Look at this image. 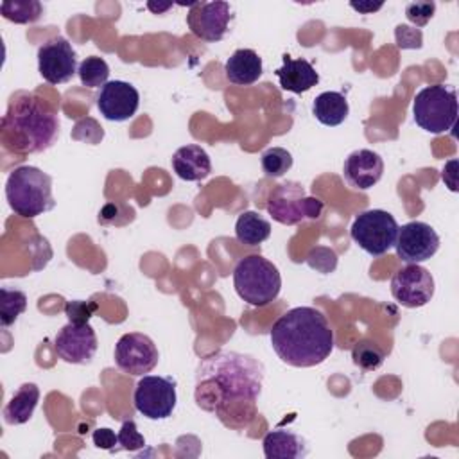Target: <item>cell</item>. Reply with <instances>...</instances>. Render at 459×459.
<instances>
[{
    "instance_id": "obj_1",
    "label": "cell",
    "mask_w": 459,
    "mask_h": 459,
    "mask_svg": "<svg viewBox=\"0 0 459 459\" xmlns=\"http://www.w3.org/2000/svg\"><path fill=\"white\" fill-rule=\"evenodd\" d=\"M264 366L255 357L219 350L201 359L195 371V402L221 412L231 402L253 405L262 393Z\"/></svg>"
},
{
    "instance_id": "obj_2",
    "label": "cell",
    "mask_w": 459,
    "mask_h": 459,
    "mask_svg": "<svg viewBox=\"0 0 459 459\" xmlns=\"http://www.w3.org/2000/svg\"><path fill=\"white\" fill-rule=\"evenodd\" d=\"M274 353L289 366L312 368L333 350V330L326 316L314 307H296L280 316L271 332Z\"/></svg>"
},
{
    "instance_id": "obj_3",
    "label": "cell",
    "mask_w": 459,
    "mask_h": 459,
    "mask_svg": "<svg viewBox=\"0 0 459 459\" xmlns=\"http://www.w3.org/2000/svg\"><path fill=\"white\" fill-rule=\"evenodd\" d=\"M59 136V115L43 99L20 91L13 95L0 124L2 145L11 152L47 151Z\"/></svg>"
},
{
    "instance_id": "obj_4",
    "label": "cell",
    "mask_w": 459,
    "mask_h": 459,
    "mask_svg": "<svg viewBox=\"0 0 459 459\" xmlns=\"http://www.w3.org/2000/svg\"><path fill=\"white\" fill-rule=\"evenodd\" d=\"M5 199L16 215L34 219L56 204L52 178L32 165L16 167L5 181Z\"/></svg>"
},
{
    "instance_id": "obj_5",
    "label": "cell",
    "mask_w": 459,
    "mask_h": 459,
    "mask_svg": "<svg viewBox=\"0 0 459 459\" xmlns=\"http://www.w3.org/2000/svg\"><path fill=\"white\" fill-rule=\"evenodd\" d=\"M233 287L242 301L251 307L273 303L281 289L278 267L262 255H249L237 262L233 269Z\"/></svg>"
},
{
    "instance_id": "obj_6",
    "label": "cell",
    "mask_w": 459,
    "mask_h": 459,
    "mask_svg": "<svg viewBox=\"0 0 459 459\" xmlns=\"http://www.w3.org/2000/svg\"><path fill=\"white\" fill-rule=\"evenodd\" d=\"M412 115L416 126L432 134L450 131L457 120L455 90L445 84H430L421 88L412 100Z\"/></svg>"
},
{
    "instance_id": "obj_7",
    "label": "cell",
    "mask_w": 459,
    "mask_h": 459,
    "mask_svg": "<svg viewBox=\"0 0 459 459\" xmlns=\"http://www.w3.org/2000/svg\"><path fill=\"white\" fill-rule=\"evenodd\" d=\"M325 204L317 197L307 195L303 185L296 181H287L278 185L267 199V212L269 215L287 226H294L305 219L316 221L321 217Z\"/></svg>"
},
{
    "instance_id": "obj_8",
    "label": "cell",
    "mask_w": 459,
    "mask_h": 459,
    "mask_svg": "<svg viewBox=\"0 0 459 459\" xmlns=\"http://www.w3.org/2000/svg\"><path fill=\"white\" fill-rule=\"evenodd\" d=\"M398 228L396 219L389 212L375 208L366 210L353 219L350 237L368 255L380 256L394 246Z\"/></svg>"
},
{
    "instance_id": "obj_9",
    "label": "cell",
    "mask_w": 459,
    "mask_h": 459,
    "mask_svg": "<svg viewBox=\"0 0 459 459\" xmlns=\"http://www.w3.org/2000/svg\"><path fill=\"white\" fill-rule=\"evenodd\" d=\"M134 409L147 420H167L178 402L176 380L170 377L143 375L133 393Z\"/></svg>"
},
{
    "instance_id": "obj_10",
    "label": "cell",
    "mask_w": 459,
    "mask_h": 459,
    "mask_svg": "<svg viewBox=\"0 0 459 459\" xmlns=\"http://www.w3.org/2000/svg\"><path fill=\"white\" fill-rule=\"evenodd\" d=\"M113 359L120 371L133 377H143L145 373L156 368L160 360V353L149 335L140 332H131V333H124L117 341Z\"/></svg>"
},
{
    "instance_id": "obj_11",
    "label": "cell",
    "mask_w": 459,
    "mask_h": 459,
    "mask_svg": "<svg viewBox=\"0 0 459 459\" xmlns=\"http://www.w3.org/2000/svg\"><path fill=\"white\" fill-rule=\"evenodd\" d=\"M434 289L430 271L420 264H407L391 280V294L405 308L427 305L434 296Z\"/></svg>"
},
{
    "instance_id": "obj_12",
    "label": "cell",
    "mask_w": 459,
    "mask_h": 459,
    "mask_svg": "<svg viewBox=\"0 0 459 459\" xmlns=\"http://www.w3.org/2000/svg\"><path fill=\"white\" fill-rule=\"evenodd\" d=\"M77 68V54L66 38L56 36L38 48V70L48 84L68 82Z\"/></svg>"
},
{
    "instance_id": "obj_13",
    "label": "cell",
    "mask_w": 459,
    "mask_h": 459,
    "mask_svg": "<svg viewBox=\"0 0 459 459\" xmlns=\"http://www.w3.org/2000/svg\"><path fill=\"white\" fill-rule=\"evenodd\" d=\"M396 255L405 264H421L430 260L439 249V235L436 230L421 221H411L398 228Z\"/></svg>"
},
{
    "instance_id": "obj_14",
    "label": "cell",
    "mask_w": 459,
    "mask_h": 459,
    "mask_svg": "<svg viewBox=\"0 0 459 459\" xmlns=\"http://www.w3.org/2000/svg\"><path fill=\"white\" fill-rule=\"evenodd\" d=\"M231 20L228 2H192L188 4L186 23L192 34L203 41L215 43L224 38Z\"/></svg>"
},
{
    "instance_id": "obj_15",
    "label": "cell",
    "mask_w": 459,
    "mask_h": 459,
    "mask_svg": "<svg viewBox=\"0 0 459 459\" xmlns=\"http://www.w3.org/2000/svg\"><path fill=\"white\" fill-rule=\"evenodd\" d=\"M97 333L88 323L65 325L54 337L57 357L68 364H88L97 351Z\"/></svg>"
},
{
    "instance_id": "obj_16",
    "label": "cell",
    "mask_w": 459,
    "mask_h": 459,
    "mask_svg": "<svg viewBox=\"0 0 459 459\" xmlns=\"http://www.w3.org/2000/svg\"><path fill=\"white\" fill-rule=\"evenodd\" d=\"M138 106L140 93L126 81H108L97 95V108L100 115L111 122H126L133 118Z\"/></svg>"
},
{
    "instance_id": "obj_17",
    "label": "cell",
    "mask_w": 459,
    "mask_h": 459,
    "mask_svg": "<svg viewBox=\"0 0 459 459\" xmlns=\"http://www.w3.org/2000/svg\"><path fill=\"white\" fill-rule=\"evenodd\" d=\"M384 174V160L371 149H357L348 154L342 165L346 183L355 190H369Z\"/></svg>"
},
{
    "instance_id": "obj_18",
    "label": "cell",
    "mask_w": 459,
    "mask_h": 459,
    "mask_svg": "<svg viewBox=\"0 0 459 459\" xmlns=\"http://www.w3.org/2000/svg\"><path fill=\"white\" fill-rule=\"evenodd\" d=\"M281 90L292 93H305L319 82V74L312 66L310 61L299 57L292 59L290 56H283V66L274 70Z\"/></svg>"
},
{
    "instance_id": "obj_19",
    "label": "cell",
    "mask_w": 459,
    "mask_h": 459,
    "mask_svg": "<svg viewBox=\"0 0 459 459\" xmlns=\"http://www.w3.org/2000/svg\"><path fill=\"white\" fill-rule=\"evenodd\" d=\"M172 169L185 181H201L210 176L212 161L208 152L199 145H183L172 156Z\"/></svg>"
},
{
    "instance_id": "obj_20",
    "label": "cell",
    "mask_w": 459,
    "mask_h": 459,
    "mask_svg": "<svg viewBox=\"0 0 459 459\" xmlns=\"http://www.w3.org/2000/svg\"><path fill=\"white\" fill-rule=\"evenodd\" d=\"M224 72L230 82L237 86H249L262 77V57L253 48H238L226 59Z\"/></svg>"
},
{
    "instance_id": "obj_21",
    "label": "cell",
    "mask_w": 459,
    "mask_h": 459,
    "mask_svg": "<svg viewBox=\"0 0 459 459\" xmlns=\"http://www.w3.org/2000/svg\"><path fill=\"white\" fill-rule=\"evenodd\" d=\"M262 446L267 459H299L308 454L307 441L292 430H269L262 439Z\"/></svg>"
},
{
    "instance_id": "obj_22",
    "label": "cell",
    "mask_w": 459,
    "mask_h": 459,
    "mask_svg": "<svg viewBox=\"0 0 459 459\" xmlns=\"http://www.w3.org/2000/svg\"><path fill=\"white\" fill-rule=\"evenodd\" d=\"M39 402V387L32 382H25L18 387V391L13 394V398L4 407V421L7 425H22L27 423Z\"/></svg>"
},
{
    "instance_id": "obj_23",
    "label": "cell",
    "mask_w": 459,
    "mask_h": 459,
    "mask_svg": "<svg viewBox=\"0 0 459 459\" xmlns=\"http://www.w3.org/2000/svg\"><path fill=\"white\" fill-rule=\"evenodd\" d=\"M350 106L341 91H323L312 102V115L323 126L335 127L348 118Z\"/></svg>"
},
{
    "instance_id": "obj_24",
    "label": "cell",
    "mask_w": 459,
    "mask_h": 459,
    "mask_svg": "<svg viewBox=\"0 0 459 459\" xmlns=\"http://www.w3.org/2000/svg\"><path fill=\"white\" fill-rule=\"evenodd\" d=\"M235 237L246 246H258L271 237V222L253 210L242 212L235 222Z\"/></svg>"
},
{
    "instance_id": "obj_25",
    "label": "cell",
    "mask_w": 459,
    "mask_h": 459,
    "mask_svg": "<svg viewBox=\"0 0 459 459\" xmlns=\"http://www.w3.org/2000/svg\"><path fill=\"white\" fill-rule=\"evenodd\" d=\"M0 13L14 23H34L43 14V5L38 0H5L0 4Z\"/></svg>"
},
{
    "instance_id": "obj_26",
    "label": "cell",
    "mask_w": 459,
    "mask_h": 459,
    "mask_svg": "<svg viewBox=\"0 0 459 459\" xmlns=\"http://www.w3.org/2000/svg\"><path fill=\"white\" fill-rule=\"evenodd\" d=\"M27 308V296L18 289L2 287L0 289V323L2 326H11L18 316Z\"/></svg>"
},
{
    "instance_id": "obj_27",
    "label": "cell",
    "mask_w": 459,
    "mask_h": 459,
    "mask_svg": "<svg viewBox=\"0 0 459 459\" xmlns=\"http://www.w3.org/2000/svg\"><path fill=\"white\" fill-rule=\"evenodd\" d=\"M79 79L82 86L86 88H102L108 82L109 77V66L108 63L99 56H90L84 61H81L77 68Z\"/></svg>"
},
{
    "instance_id": "obj_28",
    "label": "cell",
    "mask_w": 459,
    "mask_h": 459,
    "mask_svg": "<svg viewBox=\"0 0 459 459\" xmlns=\"http://www.w3.org/2000/svg\"><path fill=\"white\" fill-rule=\"evenodd\" d=\"M351 359L357 368L362 371H375L384 364L385 351L373 341H359L351 350Z\"/></svg>"
},
{
    "instance_id": "obj_29",
    "label": "cell",
    "mask_w": 459,
    "mask_h": 459,
    "mask_svg": "<svg viewBox=\"0 0 459 459\" xmlns=\"http://www.w3.org/2000/svg\"><path fill=\"white\" fill-rule=\"evenodd\" d=\"M292 167V154L283 147H271L262 152V170L269 178H281Z\"/></svg>"
},
{
    "instance_id": "obj_30",
    "label": "cell",
    "mask_w": 459,
    "mask_h": 459,
    "mask_svg": "<svg viewBox=\"0 0 459 459\" xmlns=\"http://www.w3.org/2000/svg\"><path fill=\"white\" fill-rule=\"evenodd\" d=\"M118 445L122 450H140L145 446V437L138 432V427L133 420H126L118 430Z\"/></svg>"
},
{
    "instance_id": "obj_31",
    "label": "cell",
    "mask_w": 459,
    "mask_h": 459,
    "mask_svg": "<svg viewBox=\"0 0 459 459\" xmlns=\"http://www.w3.org/2000/svg\"><path fill=\"white\" fill-rule=\"evenodd\" d=\"M436 13L434 2H411L405 7V16L414 27H425Z\"/></svg>"
},
{
    "instance_id": "obj_32",
    "label": "cell",
    "mask_w": 459,
    "mask_h": 459,
    "mask_svg": "<svg viewBox=\"0 0 459 459\" xmlns=\"http://www.w3.org/2000/svg\"><path fill=\"white\" fill-rule=\"evenodd\" d=\"M308 265L316 271H321V273H332L337 265V255L330 249V247H323V246H317L316 249H312L308 253V258H307Z\"/></svg>"
},
{
    "instance_id": "obj_33",
    "label": "cell",
    "mask_w": 459,
    "mask_h": 459,
    "mask_svg": "<svg viewBox=\"0 0 459 459\" xmlns=\"http://www.w3.org/2000/svg\"><path fill=\"white\" fill-rule=\"evenodd\" d=\"M99 305L93 303V301H82V299H74V301H68L65 305V314L68 317L70 323H88V319L97 312Z\"/></svg>"
},
{
    "instance_id": "obj_34",
    "label": "cell",
    "mask_w": 459,
    "mask_h": 459,
    "mask_svg": "<svg viewBox=\"0 0 459 459\" xmlns=\"http://www.w3.org/2000/svg\"><path fill=\"white\" fill-rule=\"evenodd\" d=\"M394 38H396V45L400 48H420L423 36L420 29L409 27V25H398L394 29Z\"/></svg>"
},
{
    "instance_id": "obj_35",
    "label": "cell",
    "mask_w": 459,
    "mask_h": 459,
    "mask_svg": "<svg viewBox=\"0 0 459 459\" xmlns=\"http://www.w3.org/2000/svg\"><path fill=\"white\" fill-rule=\"evenodd\" d=\"M93 445L97 448H104V450H113L115 445H118V436L111 430V429H95L91 434Z\"/></svg>"
},
{
    "instance_id": "obj_36",
    "label": "cell",
    "mask_w": 459,
    "mask_h": 459,
    "mask_svg": "<svg viewBox=\"0 0 459 459\" xmlns=\"http://www.w3.org/2000/svg\"><path fill=\"white\" fill-rule=\"evenodd\" d=\"M382 2H378V4H373V2H350V7L351 9H355V11H359L360 14H371V13H375V11H378V9H382Z\"/></svg>"
},
{
    "instance_id": "obj_37",
    "label": "cell",
    "mask_w": 459,
    "mask_h": 459,
    "mask_svg": "<svg viewBox=\"0 0 459 459\" xmlns=\"http://www.w3.org/2000/svg\"><path fill=\"white\" fill-rule=\"evenodd\" d=\"M147 7L152 11V13H163L167 9L172 7V4H165V5H156V4H147Z\"/></svg>"
}]
</instances>
